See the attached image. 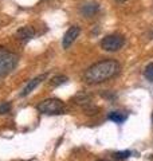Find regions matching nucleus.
Masks as SVG:
<instances>
[{"instance_id": "nucleus-3", "label": "nucleus", "mask_w": 153, "mask_h": 161, "mask_svg": "<svg viewBox=\"0 0 153 161\" xmlns=\"http://www.w3.org/2000/svg\"><path fill=\"white\" fill-rule=\"evenodd\" d=\"M37 109L43 114L57 115V114H62L65 112V103L58 98H47L42 101L37 106Z\"/></svg>"}, {"instance_id": "nucleus-7", "label": "nucleus", "mask_w": 153, "mask_h": 161, "mask_svg": "<svg viewBox=\"0 0 153 161\" xmlns=\"http://www.w3.org/2000/svg\"><path fill=\"white\" fill-rule=\"evenodd\" d=\"M34 34H35V31H34L32 27H22V28H20L19 31L16 32L18 38H19L20 40H23V42H27V40H30V39L34 36Z\"/></svg>"}, {"instance_id": "nucleus-15", "label": "nucleus", "mask_w": 153, "mask_h": 161, "mask_svg": "<svg viewBox=\"0 0 153 161\" xmlns=\"http://www.w3.org/2000/svg\"><path fill=\"white\" fill-rule=\"evenodd\" d=\"M97 161H108V160H97Z\"/></svg>"}, {"instance_id": "nucleus-5", "label": "nucleus", "mask_w": 153, "mask_h": 161, "mask_svg": "<svg viewBox=\"0 0 153 161\" xmlns=\"http://www.w3.org/2000/svg\"><path fill=\"white\" fill-rule=\"evenodd\" d=\"M79 34H81L79 26H71V27H69V30H67V31H66V34L63 35V40H62L63 48H69L71 44L75 42V39L78 38Z\"/></svg>"}, {"instance_id": "nucleus-8", "label": "nucleus", "mask_w": 153, "mask_h": 161, "mask_svg": "<svg viewBox=\"0 0 153 161\" xmlns=\"http://www.w3.org/2000/svg\"><path fill=\"white\" fill-rule=\"evenodd\" d=\"M126 118H128V115L121 113V112H111L109 114V119L113 121L116 124H122L124 121H126Z\"/></svg>"}, {"instance_id": "nucleus-1", "label": "nucleus", "mask_w": 153, "mask_h": 161, "mask_svg": "<svg viewBox=\"0 0 153 161\" xmlns=\"http://www.w3.org/2000/svg\"><path fill=\"white\" fill-rule=\"evenodd\" d=\"M120 63L114 59H105L94 63L85 71L83 78L88 83H101L113 78L120 71Z\"/></svg>"}, {"instance_id": "nucleus-11", "label": "nucleus", "mask_w": 153, "mask_h": 161, "mask_svg": "<svg viewBox=\"0 0 153 161\" xmlns=\"http://www.w3.org/2000/svg\"><path fill=\"white\" fill-rule=\"evenodd\" d=\"M130 154H132L130 150H122V152H116L113 154V157L116 160H126V158L130 157Z\"/></svg>"}, {"instance_id": "nucleus-4", "label": "nucleus", "mask_w": 153, "mask_h": 161, "mask_svg": "<svg viewBox=\"0 0 153 161\" xmlns=\"http://www.w3.org/2000/svg\"><path fill=\"white\" fill-rule=\"evenodd\" d=\"M125 39L124 36H121L118 34H110L106 35V36L101 40V47L105 50V51L113 53V51H118V50L124 46Z\"/></svg>"}, {"instance_id": "nucleus-14", "label": "nucleus", "mask_w": 153, "mask_h": 161, "mask_svg": "<svg viewBox=\"0 0 153 161\" xmlns=\"http://www.w3.org/2000/svg\"><path fill=\"white\" fill-rule=\"evenodd\" d=\"M116 2H118V3H125V2H128V0H116Z\"/></svg>"}, {"instance_id": "nucleus-10", "label": "nucleus", "mask_w": 153, "mask_h": 161, "mask_svg": "<svg viewBox=\"0 0 153 161\" xmlns=\"http://www.w3.org/2000/svg\"><path fill=\"white\" fill-rule=\"evenodd\" d=\"M66 80H67V77H65V75H57V77H54L50 80V83H51V86H59V85L65 83Z\"/></svg>"}, {"instance_id": "nucleus-2", "label": "nucleus", "mask_w": 153, "mask_h": 161, "mask_svg": "<svg viewBox=\"0 0 153 161\" xmlns=\"http://www.w3.org/2000/svg\"><path fill=\"white\" fill-rule=\"evenodd\" d=\"M18 64V55L11 51H8L7 48L0 47V78L6 77L12 70L16 67Z\"/></svg>"}, {"instance_id": "nucleus-16", "label": "nucleus", "mask_w": 153, "mask_h": 161, "mask_svg": "<svg viewBox=\"0 0 153 161\" xmlns=\"http://www.w3.org/2000/svg\"><path fill=\"white\" fill-rule=\"evenodd\" d=\"M152 121H153V114H152Z\"/></svg>"}, {"instance_id": "nucleus-13", "label": "nucleus", "mask_w": 153, "mask_h": 161, "mask_svg": "<svg viewBox=\"0 0 153 161\" xmlns=\"http://www.w3.org/2000/svg\"><path fill=\"white\" fill-rule=\"evenodd\" d=\"M11 110V103L9 102H3L0 105V114H6Z\"/></svg>"}, {"instance_id": "nucleus-6", "label": "nucleus", "mask_w": 153, "mask_h": 161, "mask_svg": "<svg viewBox=\"0 0 153 161\" xmlns=\"http://www.w3.org/2000/svg\"><path fill=\"white\" fill-rule=\"evenodd\" d=\"M46 77H47V74H42V75H38V77L32 78V79L30 80V82H28V83H27V85H26V86H24L23 92H22V94H20V95H22V97H24V95H28V94L31 93V92H32V90H34L35 87L38 86V85H39L40 82H42V80H43Z\"/></svg>"}, {"instance_id": "nucleus-12", "label": "nucleus", "mask_w": 153, "mask_h": 161, "mask_svg": "<svg viewBox=\"0 0 153 161\" xmlns=\"http://www.w3.org/2000/svg\"><path fill=\"white\" fill-rule=\"evenodd\" d=\"M144 75H145V78L149 80V82L153 83V63H149V64H148V66L145 67Z\"/></svg>"}, {"instance_id": "nucleus-9", "label": "nucleus", "mask_w": 153, "mask_h": 161, "mask_svg": "<svg viewBox=\"0 0 153 161\" xmlns=\"http://www.w3.org/2000/svg\"><path fill=\"white\" fill-rule=\"evenodd\" d=\"M97 9H98V4L97 3H90V4H85L82 7V12L86 15V16H91Z\"/></svg>"}]
</instances>
